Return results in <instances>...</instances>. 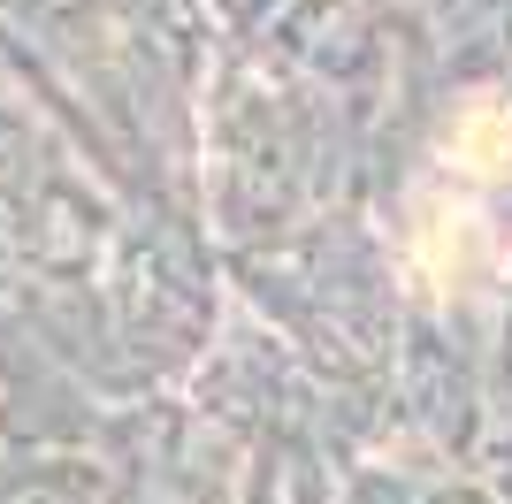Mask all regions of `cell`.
Returning <instances> with one entry per match:
<instances>
[{"mask_svg": "<svg viewBox=\"0 0 512 504\" xmlns=\"http://www.w3.org/2000/svg\"><path fill=\"white\" fill-rule=\"evenodd\" d=\"M413 260L436 291H467L474 268H482V222L467 207H451V199H428L421 222H413Z\"/></svg>", "mask_w": 512, "mask_h": 504, "instance_id": "1", "label": "cell"}, {"mask_svg": "<svg viewBox=\"0 0 512 504\" xmlns=\"http://www.w3.org/2000/svg\"><path fill=\"white\" fill-rule=\"evenodd\" d=\"M444 153L467 168V176H505V168H512V115L497 100H474L467 115H451Z\"/></svg>", "mask_w": 512, "mask_h": 504, "instance_id": "2", "label": "cell"}]
</instances>
